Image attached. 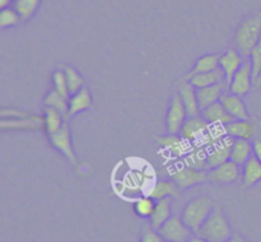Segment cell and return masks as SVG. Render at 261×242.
<instances>
[{"label":"cell","mask_w":261,"mask_h":242,"mask_svg":"<svg viewBox=\"0 0 261 242\" xmlns=\"http://www.w3.org/2000/svg\"><path fill=\"white\" fill-rule=\"evenodd\" d=\"M261 38V13L245 18L233 35L234 48L246 59L250 58L252 50L256 47Z\"/></svg>","instance_id":"obj_1"},{"label":"cell","mask_w":261,"mask_h":242,"mask_svg":"<svg viewBox=\"0 0 261 242\" xmlns=\"http://www.w3.org/2000/svg\"><path fill=\"white\" fill-rule=\"evenodd\" d=\"M214 208L216 205H214L213 199L208 198V196H198L185 204L180 217L185 222L186 226L194 233H196L204 224V222L211 216Z\"/></svg>","instance_id":"obj_2"},{"label":"cell","mask_w":261,"mask_h":242,"mask_svg":"<svg viewBox=\"0 0 261 242\" xmlns=\"http://www.w3.org/2000/svg\"><path fill=\"white\" fill-rule=\"evenodd\" d=\"M196 234L209 242H226L233 232L224 211L219 206H216Z\"/></svg>","instance_id":"obj_3"},{"label":"cell","mask_w":261,"mask_h":242,"mask_svg":"<svg viewBox=\"0 0 261 242\" xmlns=\"http://www.w3.org/2000/svg\"><path fill=\"white\" fill-rule=\"evenodd\" d=\"M154 182V172L153 171L147 170L144 167L130 170L121 181L122 193H133L135 195H139L140 193H143V195H148Z\"/></svg>","instance_id":"obj_4"},{"label":"cell","mask_w":261,"mask_h":242,"mask_svg":"<svg viewBox=\"0 0 261 242\" xmlns=\"http://www.w3.org/2000/svg\"><path fill=\"white\" fill-rule=\"evenodd\" d=\"M170 178L175 181L180 190H188L194 186L206 182L208 181V171L196 170V168L189 167L181 162L180 165H176L171 170Z\"/></svg>","instance_id":"obj_5"},{"label":"cell","mask_w":261,"mask_h":242,"mask_svg":"<svg viewBox=\"0 0 261 242\" xmlns=\"http://www.w3.org/2000/svg\"><path fill=\"white\" fill-rule=\"evenodd\" d=\"M226 132L232 139H245L254 142L261 139V120L251 117L244 120H232L224 126Z\"/></svg>","instance_id":"obj_6"},{"label":"cell","mask_w":261,"mask_h":242,"mask_svg":"<svg viewBox=\"0 0 261 242\" xmlns=\"http://www.w3.org/2000/svg\"><path fill=\"white\" fill-rule=\"evenodd\" d=\"M186 119H188V112L184 106L180 93L177 91L172 92L167 115H166V129L168 134H178Z\"/></svg>","instance_id":"obj_7"},{"label":"cell","mask_w":261,"mask_h":242,"mask_svg":"<svg viewBox=\"0 0 261 242\" xmlns=\"http://www.w3.org/2000/svg\"><path fill=\"white\" fill-rule=\"evenodd\" d=\"M239 180H241V166L231 159L208 170V182L214 185H231Z\"/></svg>","instance_id":"obj_8"},{"label":"cell","mask_w":261,"mask_h":242,"mask_svg":"<svg viewBox=\"0 0 261 242\" xmlns=\"http://www.w3.org/2000/svg\"><path fill=\"white\" fill-rule=\"evenodd\" d=\"M158 232L161 236L166 239V242H188L194 232L189 228L178 216H172L160 229Z\"/></svg>","instance_id":"obj_9"},{"label":"cell","mask_w":261,"mask_h":242,"mask_svg":"<svg viewBox=\"0 0 261 242\" xmlns=\"http://www.w3.org/2000/svg\"><path fill=\"white\" fill-rule=\"evenodd\" d=\"M254 88V75H252V64L250 59L244 61L239 70L234 73L231 83L228 86V92L237 96H246Z\"/></svg>","instance_id":"obj_10"},{"label":"cell","mask_w":261,"mask_h":242,"mask_svg":"<svg viewBox=\"0 0 261 242\" xmlns=\"http://www.w3.org/2000/svg\"><path fill=\"white\" fill-rule=\"evenodd\" d=\"M48 140H50V144L53 145L56 150H59L61 154L65 155L66 159H68L71 165H76V154L75 152H74L71 132L70 129H69L68 122H66L59 131L48 135Z\"/></svg>","instance_id":"obj_11"},{"label":"cell","mask_w":261,"mask_h":242,"mask_svg":"<svg viewBox=\"0 0 261 242\" xmlns=\"http://www.w3.org/2000/svg\"><path fill=\"white\" fill-rule=\"evenodd\" d=\"M158 144L172 158H184L191 150L194 144L184 139L180 134H166L157 137Z\"/></svg>","instance_id":"obj_12"},{"label":"cell","mask_w":261,"mask_h":242,"mask_svg":"<svg viewBox=\"0 0 261 242\" xmlns=\"http://www.w3.org/2000/svg\"><path fill=\"white\" fill-rule=\"evenodd\" d=\"M209 126H211V124H209L201 115H198V116L188 117L186 121L184 122L182 127H181L178 134H180L184 139L190 142L191 144H196V143L201 139V137L205 134L206 130L209 129Z\"/></svg>","instance_id":"obj_13"},{"label":"cell","mask_w":261,"mask_h":242,"mask_svg":"<svg viewBox=\"0 0 261 242\" xmlns=\"http://www.w3.org/2000/svg\"><path fill=\"white\" fill-rule=\"evenodd\" d=\"M245 60H246V58H244L242 53L234 47L228 48L226 52L219 56V68L222 69V71L226 75L227 89H228V86L231 83L232 78H233L234 73L239 70L240 66L244 64Z\"/></svg>","instance_id":"obj_14"},{"label":"cell","mask_w":261,"mask_h":242,"mask_svg":"<svg viewBox=\"0 0 261 242\" xmlns=\"http://www.w3.org/2000/svg\"><path fill=\"white\" fill-rule=\"evenodd\" d=\"M177 92L180 93L181 99H182L184 106H185L186 112H188V117L198 116V115L201 114L198 101V94H196V88L188 79L185 78L178 83Z\"/></svg>","instance_id":"obj_15"},{"label":"cell","mask_w":261,"mask_h":242,"mask_svg":"<svg viewBox=\"0 0 261 242\" xmlns=\"http://www.w3.org/2000/svg\"><path fill=\"white\" fill-rule=\"evenodd\" d=\"M221 103L223 104L226 111L228 112L229 116L233 120H244L250 117L249 110H247L245 102L242 101L241 96H237V94H233L227 91L222 96Z\"/></svg>","instance_id":"obj_16"},{"label":"cell","mask_w":261,"mask_h":242,"mask_svg":"<svg viewBox=\"0 0 261 242\" xmlns=\"http://www.w3.org/2000/svg\"><path fill=\"white\" fill-rule=\"evenodd\" d=\"M232 143H233V139L227 135L221 143L208 149V170L231 159Z\"/></svg>","instance_id":"obj_17"},{"label":"cell","mask_w":261,"mask_h":242,"mask_svg":"<svg viewBox=\"0 0 261 242\" xmlns=\"http://www.w3.org/2000/svg\"><path fill=\"white\" fill-rule=\"evenodd\" d=\"M227 91H228V89H227L226 83L214 84V86L205 87V88L196 89L199 106H200L201 111H203L204 109H206V107L212 106V104L221 101L222 96H223Z\"/></svg>","instance_id":"obj_18"},{"label":"cell","mask_w":261,"mask_h":242,"mask_svg":"<svg viewBox=\"0 0 261 242\" xmlns=\"http://www.w3.org/2000/svg\"><path fill=\"white\" fill-rule=\"evenodd\" d=\"M241 181L242 186L246 189L252 187L261 181V162L255 155L241 166Z\"/></svg>","instance_id":"obj_19"},{"label":"cell","mask_w":261,"mask_h":242,"mask_svg":"<svg viewBox=\"0 0 261 242\" xmlns=\"http://www.w3.org/2000/svg\"><path fill=\"white\" fill-rule=\"evenodd\" d=\"M93 104V98L87 87L69 97V117H73L81 112L89 110Z\"/></svg>","instance_id":"obj_20"},{"label":"cell","mask_w":261,"mask_h":242,"mask_svg":"<svg viewBox=\"0 0 261 242\" xmlns=\"http://www.w3.org/2000/svg\"><path fill=\"white\" fill-rule=\"evenodd\" d=\"M172 217V198L157 200L153 214L149 218V224L154 229H160Z\"/></svg>","instance_id":"obj_21"},{"label":"cell","mask_w":261,"mask_h":242,"mask_svg":"<svg viewBox=\"0 0 261 242\" xmlns=\"http://www.w3.org/2000/svg\"><path fill=\"white\" fill-rule=\"evenodd\" d=\"M0 126L3 130L7 129H17V130H36L43 126V117L36 116V115H30L22 119H2Z\"/></svg>","instance_id":"obj_22"},{"label":"cell","mask_w":261,"mask_h":242,"mask_svg":"<svg viewBox=\"0 0 261 242\" xmlns=\"http://www.w3.org/2000/svg\"><path fill=\"white\" fill-rule=\"evenodd\" d=\"M201 116L206 120L211 125H221V126H226L227 124L232 121V117L229 116L228 112L221 103V101L217 103L212 104V106L206 107L201 111Z\"/></svg>","instance_id":"obj_23"},{"label":"cell","mask_w":261,"mask_h":242,"mask_svg":"<svg viewBox=\"0 0 261 242\" xmlns=\"http://www.w3.org/2000/svg\"><path fill=\"white\" fill-rule=\"evenodd\" d=\"M182 163L196 170L208 171V149L201 145L194 144L190 152L182 158Z\"/></svg>","instance_id":"obj_24"},{"label":"cell","mask_w":261,"mask_h":242,"mask_svg":"<svg viewBox=\"0 0 261 242\" xmlns=\"http://www.w3.org/2000/svg\"><path fill=\"white\" fill-rule=\"evenodd\" d=\"M148 195L152 196L154 200H161L166 198H177L180 195V189L176 185L173 180H160L155 181L154 185L152 186Z\"/></svg>","instance_id":"obj_25"},{"label":"cell","mask_w":261,"mask_h":242,"mask_svg":"<svg viewBox=\"0 0 261 242\" xmlns=\"http://www.w3.org/2000/svg\"><path fill=\"white\" fill-rule=\"evenodd\" d=\"M254 155V145L252 142L245 139H233L231 148V160L242 166L245 162Z\"/></svg>","instance_id":"obj_26"},{"label":"cell","mask_w":261,"mask_h":242,"mask_svg":"<svg viewBox=\"0 0 261 242\" xmlns=\"http://www.w3.org/2000/svg\"><path fill=\"white\" fill-rule=\"evenodd\" d=\"M188 80L190 82L196 89H199V88H205V87L214 86V84L226 83V75H224V73L222 71V69L218 68L216 69V70L196 74V75H194L193 78L188 79Z\"/></svg>","instance_id":"obj_27"},{"label":"cell","mask_w":261,"mask_h":242,"mask_svg":"<svg viewBox=\"0 0 261 242\" xmlns=\"http://www.w3.org/2000/svg\"><path fill=\"white\" fill-rule=\"evenodd\" d=\"M219 56L217 53H208V55L200 56L198 60L195 61L193 68L188 71L185 78L190 79L193 78L194 75L200 73H206V71L216 70V69L219 68Z\"/></svg>","instance_id":"obj_28"},{"label":"cell","mask_w":261,"mask_h":242,"mask_svg":"<svg viewBox=\"0 0 261 242\" xmlns=\"http://www.w3.org/2000/svg\"><path fill=\"white\" fill-rule=\"evenodd\" d=\"M42 117L43 127H45L47 135L59 131L66 124V120H68L60 111L51 109V107H45V114Z\"/></svg>","instance_id":"obj_29"},{"label":"cell","mask_w":261,"mask_h":242,"mask_svg":"<svg viewBox=\"0 0 261 242\" xmlns=\"http://www.w3.org/2000/svg\"><path fill=\"white\" fill-rule=\"evenodd\" d=\"M45 107H51L60 111L66 119H69V98L59 93L56 89H50L43 98Z\"/></svg>","instance_id":"obj_30"},{"label":"cell","mask_w":261,"mask_h":242,"mask_svg":"<svg viewBox=\"0 0 261 242\" xmlns=\"http://www.w3.org/2000/svg\"><path fill=\"white\" fill-rule=\"evenodd\" d=\"M226 137L227 132L224 126H221V125H211L209 129L205 131V134L201 137V139L196 144L201 145V147L206 148V149H211L212 147L221 143Z\"/></svg>","instance_id":"obj_31"},{"label":"cell","mask_w":261,"mask_h":242,"mask_svg":"<svg viewBox=\"0 0 261 242\" xmlns=\"http://www.w3.org/2000/svg\"><path fill=\"white\" fill-rule=\"evenodd\" d=\"M157 200L149 195H140L137 200L134 201V211L140 218L149 219L155 208Z\"/></svg>","instance_id":"obj_32"},{"label":"cell","mask_w":261,"mask_h":242,"mask_svg":"<svg viewBox=\"0 0 261 242\" xmlns=\"http://www.w3.org/2000/svg\"><path fill=\"white\" fill-rule=\"evenodd\" d=\"M40 4L41 0H14L13 8L17 10L23 22H25L35 15Z\"/></svg>","instance_id":"obj_33"},{"label":"cell","mask_w":261,"mask_h":242,"mask_svg":"<svg viewBox=\"0 0 261 242\" xmlns=\"http://www.w3.org/2000/svg\"><path fill=\"white\" fill-rule=\"evenodd\" d=\"M64 71H65L66 80H68L69 93H70V96L76 93L78 91H81L84 87V78L82 76V74L75 68H73L70 65L64 66Z\"/></svg>","instance_id":"obj_34"},{"label":"cell","mask_w":261,"mask_h":242,"mask_svg":"<svg viewBox=\"0 0 261 242\" xmlns=\"http://www.w3.org/2000/svg\"><path fill=\"white\" fill-rule=\"evenodd\" d=\"M250 60L252 64V75H254V88L261 87V38L256 47L252 50L250 55Z\"/></svg>","instance_id":"obj_35"},{"label":"cell","mask_w":261,"mask_h":242,"mask_svg":"<svg viewBox=\"0 0 261 242\" xmlns=\"http://www.w3.org/2000/svg\"><path fill=\"white\" fill-rule=\"evenodd\" d=\"M53 88L56 89L59 93H61L65 97H70V93H69V87H68V80H66L65 71H64V68L56 69L53 74Z\"/></svg>","instance_id":"obj_36"},{"label":"cell","mask_w":261,"mask_h":242,"mask_svg":"<svg viewBox=\"0 0 261 242\" xmlns=\"http://www.w3.org/2000/svg\"><path fill=\"white\" fill-rule=\"evenodd\" d=\"M20 20H22V18L14 8H5L0 12V27L2 28L14 27Z\"/></svg>","instance_id":"obj_37"},{"label":"cell","mask_w":261,"mask_h":242,"mask_svg":"<svg viewBox=\"0 0 261 242\" xmlns=\"http://www.w3.org/2000/svg\"><path fill=\"white\" fill-rule=\"evenodd\" d=\"M140 242H166V239L161 236V233L157 229L153 228L150 224H147L142 231Z\"/></svg>","instance_id":"obj_38"},{"label":"cell","mask_w":261,"mask_h":242,"mask_svg":"<svg viewBox=\"0 0 261 242\" xmlns=\"http://www.w3.org/2000/svg\"><path fill=\"white\" fill-rule=\"evenodd\" d=\"M252 145H254V155L261 162V139H255Z\"/></svg>","instance_id":"obj_39"},{"label":"cell","mask_w":261,"mask_h":242,"mask_svg":"<svg viewBox=\"0 0 261 242\" xmlns=\"http://www.w3.org/2000/svg\"><path fill=\"white\" fill-rule=\"evenodd\" d=\"M226 242H249L244 236H241L240 233H233Z\"/></svg>","instance_id":"obj_40"},{"label":"cell","mask_w":261,"mask_h":242,"mask_svg":"<svg viewBox=\"0 0 261 242\" xmlns=\"http://www.w3.org/2000/svg\"><path fill=\"white\" fill-rule=\"evenodd\" d=\"M188 242H209V241H206L205 238H203V237H200V236H199V234L194 233L193 236L190 237V239H189Z\"/></svg>","instance_id":"obj_41"},{"label":"cell","mask_w":261,"mask_h":242,"mask_svg":"<svg viewBox=\"0 0 261 242\" xmlns=\"http://www.w3.org/2000/svg\"><path fill=\"white\" fill-rule=\"evenodd\" d=\"M14 3L13 0H0V8L2 9H5V8H9V5Z\"/></svg>","instance_id":"obj_42"}]
</instances>
